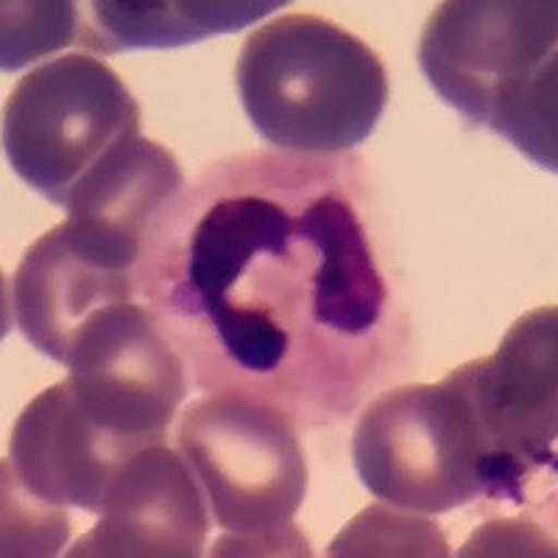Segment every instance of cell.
Masks as SVG:
<instances>
[{
	"label": "cell",
	"mask_w": 558,
	"mask_h": 558,
	"mask_svg": "<svg viewBox=\"0 0 558 558\" xmlns=\"http://www.w3.org/2000/svg\"><path fill=\"white\" fill-rule=\"evenodd\" d=\"M64 380L104 427L154 447L187 397V366L148 307L98 313L70 349Z\"/></svg>",
	"instance_id": "ba28073f"
},
{
	"label": "cell",
	"mask_w": 558,
	"mask_h": 558,
	"mask_svg": "<svg viewBox=\"0 0 558 558\" xmlns=\"http://www.w3.org/2000/svg\"><path fill=\"white\" fill-rule=\"evenodd\" d=\"M137 293L193 383L336 425L400 375V266L357 154L277 148L207 162L159 209Z\"/></svg>",
	"instance_id": "6da1fadb"
},
{
	"label": "cell",
	"mask_w": 558,
	"mask_h": 558,
	"mask_svg": "<svg viewBox=\"0 0 558 558\" xmlns=\"http://www.w3.org/2000/svg\"><path fill=\"white\" fill-rule=\"evenodd\" d=\"M177 438L227 531L213 556H311V542L293 527L307 495L305 450L286 413L207 393L182 413Z\"/></svg>",
	"instance_id": "277c9868"
},
{
	"label": "cell",
	"mask_w": 558,
	"mask_h": 558,
	"mask_svg": "<svg viewBox=\"0 0 558 558\" xmlns=\"http://www.w3.org/2000/svg\"><path fill=\"white\" fill-rule=\"evenodd\" d=\"M140 252L64 218L26 248L12 277L17 330L37 352L68 366L70 349L93 318L134 302Z\"/></svg>",
	"instance_id": "9c48e42d"
},
{
	"label": "cell",
	"mask_w": 558,
	"mask_h": 558,
	"mask_svg": "<svg viewBox=\"0 0 558 558\" xmlns=\"http://www.w3.org/2000/svg\"><path fill=\"white\" fill-rule=\"evenodd\" d=\"M330 556H450L445 531L430 520L391 506H372L349 522Z\"/></svg>",
	"instance_id": "5bb4252c"
},
{
	"label": "cell",
	"mask_w": 558,
	"mask_h": 558,
	"mask_svg": "<svg viewBox=\"0 0 558 558\" xmlns=\"http://www.w3.org/2000/svg\"><path fill=\"white\" fill-rule=\"evenodd\" d=\"M235 78L243 112L277 151L349 154L388 104L380 57L318 14H282L248 34Z\"/></svg>",
	"instance_id": "3957f363"
},
{
	"label": "cell",
	"mask_w": 558,
	"mask_h": 558,
	"mask_svg": "<svg viewBox=\"0 0 558 558\" xmlns=\"http://www.w3.org/2000/svg\"><path fill=\"white\" fill-rule=\"evenodd\" d=\"M556 542L531 520L488 522L466 542L461 556H556Z\"/></svg>",
	"instance_id": "e0dca14e"
},
{
	"label": "cell",
	"mask_w": 558,
	"mask_h": 558,
	"mask_svg": "<svg viewBox=\"0 0 558 558\" xmlns=\"http://www.w3.org/2000/svg\"><path fill=\"white\" fill-rule=\"evenodd\" d=\"M134 137L137 98L107 62L89 53H64L34 68L3 109L9 166L62 209L76 184Z\"/></svg>",
	"instance_id": "8992f818"
},
{
	"label": "cell",
	"mask_w": 558,
	"mask_h": 558,
	"mask_svg": "<svg viewBox=\"0 0 558 558\" xmlns=\"http://www.w3.org/2000/svg\"><path fill=\"white\" fill-rule=\"evenodd\" d=\"M352 461L380 502L411 514H447L488 495V450L470 402L452 386L408 383L363 408Z\"/></svg>",
	"instance_id": "5b68a950"
},
{
	"label": "cell",
	"mask_w": 558,
	"mask_h": 558,
	"mask_svg": "<svg viewBox=\"0 0 558 558\" xmlns=\"http://www.w3.org/2000/svg\"><path fill=\"white\" fill-rule=\"evenodd\" d=\"M140 450L146 445L104 427L62 380L23 408L7 466L39 500L101 514L114 477Z\"/></svg>",
	"instance_id": "30bf717a"
},
{
	"label": "cell",
	"mask_w": 558,
	"mask_h": 558,
	"mask_svg": "<svg viewBox=\"0 0 558 558\" xmlns=\"http://www.w3.org/2000/svg\"><path fill=\"white\" fill-rule=\"evenodd\" d=\"M182 184V168L162 143L134 137L76 184L64 213L70 221L143 252L148 227Z\"/></svg>",
	"instance_id": "7c38bea8"
},
{
	"label": "cell",
	"mask_w": 558,
	"mask_h": 558,
	"mask_svg": "<svg viewBox=\"0 0 558 558\" xmlns=\"http://www.w3.org/2000/svg\"><path fill=\"white\" fill-rule=\"evenodd\" d=\"M286 7V0H137V3H89L82 17L78 45L93 53H118L146 48H182L209 37L241 32L254 20Z\"/></svg>",
	"instance_id": "4fadbf2b"
},
{
	"label": "cell",
	"mask_w": 558,
	"mask_h": 558,
	"mask_svg": "<svg viewBox=\"0 0 558 558\" xmlns=\"http://www.w3.org/2000/svg\"><path fill=\"white\" fill-rule=\"evenodd\" d=\"M418 68L447 107L556 173V0L438 3L418 37Z\"/></svg>",
	"instance_id": "7a4b0ae2"
},
{
	"label": "cell",
	"mask_w": 558,
	"mask_h": 558,
	"mask_svg": "<svg viewBox=\"0 0 558 558\" xmlns=\"http://www.w3.org/2000/svg\"><path fill=\"white\" fill-rule=\"evenodd\" d=\"M82 37L76 3H3V48L0 64L7 73L34 59L62 51Z\"/></svg>",
	"instance_id": "9a60e30c"
},
{
	"label": "cell",
	"mask_w": 558,
	"mask_h": 558,
	"mask_svg": "<svg viewBox=\"0 0 558 558\" xmlns=\"http://www.w3.org/2000/svg\"><path fill=\"white\" fill-rule=\"evenodd\" d=\"M70 533L62 506L39 500L3 466V556H53Z\"/></svg>",
	"instance_id": "2e32d148"
},
{
	"label": "cell",
	"mask_w": 558,
	"mask_h": 558,
	"mask_svg": "<svg viewBox=\"0 0 558 558\" xmlns=\"http://www.w3.org/2000/svg\"><path fill=\"white\" fill-rule=\"evenodd\" d=\"M98 517L68 556L196 558L207 545V497L191 463L166 445L140 450L123 466Z\"/></svg>",
	"instance_id": "8fae6325"
},
{
	"label": "cell",
	"mask_w": 558,
	"mask_h": 558,
	"mask_svg": "<svg viewBox=\"0 0 558 558\" xmlns=\"http://www.w3.org/2000/svg\"><path fill=\"white\" fill-rule=\"evenodd\" d=\"M488 450V500L525 508L556 481L558 311L539 307L511 324L495 355L452 368Z\"/></svg>",
	"instance_id": "52a82bcc"
}]
</instances>
